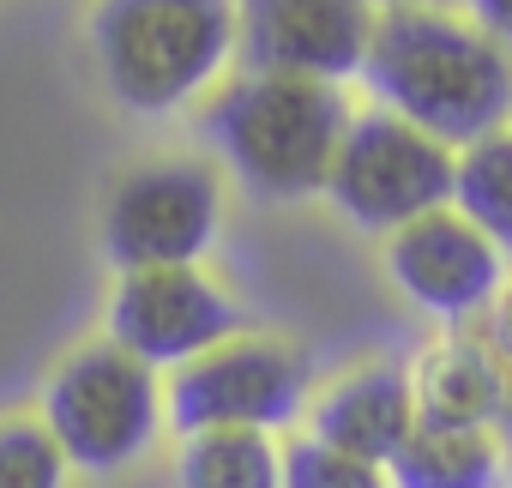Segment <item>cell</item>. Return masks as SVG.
Here are the masks:
<instances>
[{
	"instance_id": "5",
	"label": "cell",
	"mask_w": 512,
	"mask_h": 488,
	"mask_svg": "<svg viewBox=\"0 0 512 488\" xmlns=\"http://www.w3.org/2000/svg\"><path fill=\"white\" fill-rule=\"evenodd\" d=\"M308 398H314V362L302 344L278 332H235L217 350L175 368L163 386L175 434H205V428L284 434L290 422L308 416Z\"/></svg>"
},
{
	"instance_id": "9",
	"label": "cell",
	"mask_w": 512,
	"mask_h": 488,
	"mask_svg": "<svg viewBox=\"0 0 512 488\" xmlns=\"http://www.w3.org/2000/svg\"><path fill=\"white\" fill-rule=\"evenodd\" d=\"M386 278L416 314L440 326H470L494 308L506 284V254L458 205H440L386 235Z\"/></svg>"
},
{
	"instance_id": "19",
	"label": "cell",
	"mask_w": 512,
	"mask_h": 488,
	"mask_svg": "<svg viewBox=\"0 0 512 488\" xmlns=\"http://www.w3.org/2000/svg\"><path fill=\"white\" fill-rule=\"evenodd\" d=\"M506 356H512V272H506V284H500V296H494V308H488V326H482Z\"/></svg>"
},
{
	"instance_id": "2",
	"label": "cell",
	"mask_w": 512,
	"mask_h": 488,
	"mask_svg": "<svg viewBox=\"0 0 512 488\" xmlns=\"http://www.w3.org/2000/svg\"><path fill=\"white\" fill-rule=\"evenodd\" d=\"M350 115L356 109L344 103V85L332 79L247 67L211 91L205 139L253 199L302 205L326 193Z\"/></svg>"
},
{
	"instance_id": "12",
	"label": "cell",
	"mask_w": 512,
	"mask_h": 488,
	"mask_svg": "<svg viewBox=\"0 0 512 488\" xmlns=\"http://www.w3.org/2000/svg\"><path fill=\"white\" fill-rule=\"evenodd\" d=\"M302 422H308L314 440H326L338 452H356L368 464H392L398 446L416 434L410 368L404 362H386V356L350 362L344 374H332L326 386H314Z\"/></svg>"
},
{
	"instance_id": "10",
	"label": "cell",
	"mask_w": 512,
	"mask_h": 488,
	"mask_svg": "<svg viewBox=\"0 0 512 488\" xmlns=\"http://www.w3.org/2000/svg\"><path fill=\"white\" fill-rule=\"evenodd\" d=\"M380 0H241V55L247 67L302 73V79H362Z\"/></svg>"
},
{
	"instance_id": "4",
	"label": "cell",
	"mask_w": 512,
	"mask_h": 488,
	"mask_svg": "<svg viewBox=\"0 0 512 488\" xmlns=\"http://www.w3.org/2000/svg\"><path fill=\"white\" fill-rule=\"evenodd\" d=\"M37 416L49 422V434L61 440V452L79 476H115V470L139 464L151 452L157 428L169 422L163 374L145 368L139 356H127L121 344L97 338L55 362V374L43 380Z\"/></svg>"
},
{
	"instance_id": "20",
	"label": "cell",
	"mask_w": 512,
	"mask_h": 488,
	"mask_svg": "<svg viewBox=\"0 0 512 488\" xmlns=\"http://www.w3.org/2000/svg\"><path fill=\"white\" fill-rule=\"evenodd\" d=\"M380 7H452V0H380Z\"/></svg>"
},
{
	"instance_id": "13",
	"label": "cell",
	"mask_w": 512,
	"mask_h": 488,
	"mask_svg": "<svg viewBox=\"0 0 512 488\" xmlns=\"http://www.w3.org/2000/svg\"><path fill=\"white\" fill-rule=\"evenodd\" d=\"M392 488H506L512 482V446L494 428H428L398 446L386 464Z\"/></svg>"
},
{
	"instance_id": "8",
	"label": "cell",
	"mask_w": 512,
	"mask_h": 488,
	"mask_svg": "<svg viewBox=\"0 0 512 488\" xmlns=\"http://www.w3.org/2000/svg\"><path fill=\"white\" fill-rule=\"evenodd\" d=\"M235 332H241V308L205 266L121 272L109 290V308H103V338L157 374L187 368L193 356L217 350Z\"/></svg>"
},
{
	"instance_id": "7",
	"label": "cell",
	"mask_w": 512,
	"mask_h": 488,
	"mask_svg": "<svg viewBox=\"0 0 512 488\" xmlns=\"http://www.w3.org/2000/svg\"><path fill=\"white\" fill-rule=\"evenodd\" d=\"M223 229V175L205 157H145L103 199V254L115 272L199 266Z\"/></svg>"
},
{
	"instance_id": "11",
	"label": "cell",
	"mask_w": 512,
	"mask_h": 488,
	"mask_svg": "<svg viewBox=\"0 0 512 488\" xmlns=\"http://www.w3.org/2000/svg\"><path fill=\"white\" fill-rule=\"evenodd\" d=\"M416 422L428 428H494L512 446V356L470 326H446L410 362Z\"/></svg>"
},
{
	"instance_id": "15",
	"label": "cell",
	"mask_w": 512,
	"mask_h": 488,
	"mask_svg": "<svg viewBox=\"0 0 512 488\" xmlns=\"http://www.w3.org/2000/svg\"><path fill=\"white\" fill-rule=\"evenodd\" d=\"M452 205L494 241L512 266V127L482 133L476 145L458 151V181H452Z\"/></svg>"
},
{
	"instance_id": "6",
	"label": "cell",
	"mask_w": 512,
	"mask_h": 488,
	"mask_svg": "<svg viewBox=\"0 0 512 488\" xmlns=\"http://www.w3.org/2000/svg\"><path fill=\"white\" fill-rule=\"evenodd\" d=\"M452 181H458V151L452 145H440L434 133H422V127L368 103L362 115H350V133L338 145L326 199L362 235L386 241L392 229L452 205Z\"/></svg>"
},
{
	"instance_id": "17",
	"label": "cell",
	"mask_w": 512,
	"mask_h": 488,
	"mask_svg": "<svg viewBox=\"0 0 512 488\" xmlns=\"http://www.w3.org/2000/svg\"><path fill=\"white\" fill-rule=\"evenodd\" d=\"M284 488H392V476L386 464L338 452L302 428L296 440H284Z\"/></svg>"
},
{
	"instance_id": "18",
	"label": "cell",
	"mask_w": 512,
	"mask_h": 488,
	"mask_svg": "<svg viewBox=\"0 0 512 488\" xmlns=\"http://www.w3.org/2000/svg\"><path fill=\"white\" fill-rule=\"evenodd\" d=\"M464 13H470V19H476L506 55H512V0H464Z\"/></svg>"
},
{
	"instance_id": "1",
	"label": "cell",
	"mask_w": 512,
	"mask_h": 488,
	"mask_svg": "<svg viewBox=\"0 0 512 488\" xmlns=\"http://www.w3.org/2000/svg\"><path fill=\"white\" fill-rule=\"evenodd\" d=\"M362 85L452 151L512 127V55L458 7H380Z\"/></svg>"
},
{
	"instance_id": "16",
	"label": "cell",
	"mask_w": 512,
	"mask_h": 488,
	"mask_svg": "<svg viewBox=\"0 0 512 488\" xmlns=\"http://www.w3.org/2000/svg\"><path fill=\"white\" fill-rule=\"evenodd\" d=\"M73 464L43 416H0V488H67Z\"/></svg>"
},
{
	"instance_id": "14",
	"label": "cell",
	"mask_w": 512,
	"mask_h": 488,
	"mask_svg": "<svg viewBox=\"0 0 512 488\" xmlns=\"http://www.w3.org/2000/svg\"><path fill=\"white\" fill-rule=\"evenodd\" d=\"M175 488H284V440L260 428L181 434Z\"/></svg>"
},
{
	"instance_id": "3",
	"label": "cell",
	"mask_w": 512,
	"mask_h": 488,
	"mask_svg": "<svg viewBox=\"0 0 512 488\" xmlns=\"http://www.w3.org/2000/svg\"><path fill=\"white\" fill-rule=\"evenodd\" d=\"M91 55L127 115H175L241 55V0H97Z\"/></svg>"
}]
</instances>
